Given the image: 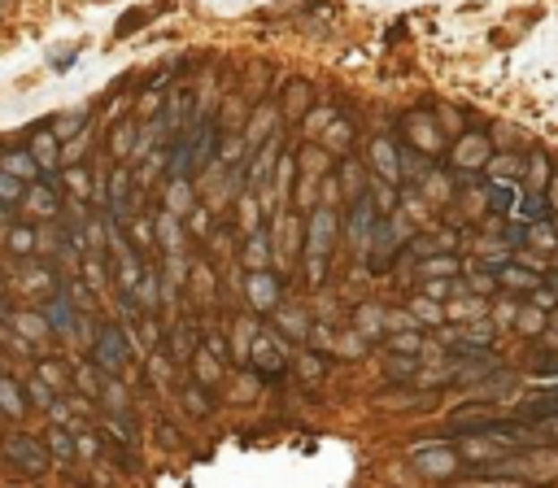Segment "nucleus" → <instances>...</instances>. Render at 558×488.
<instances>
[{"mask_svg": "<svg viewBox=\"0 0 558 488\" xmlns=\"http://www.w3.org/2000/svg\"><path fill=\"white\" fill-rule=\"evenodd\" d=\"M541 323H545V319H541L537 310H528V314H524V323H519V327H524V331H537Z\"/></svg>", "mask_w": 558, "mask_h": 488, "instance_id": "52", "label": "nucleus"}, {"mask_svg": "<svg viewBox=\"0 0 558 488\" xmlns=\"http://www.w3.org/2000/svg\"><path fill=\"white\" fill-rule=\"evenodd\" d=\"M331 244H336V214L331 210H314L310 223H305V253H310V279L314 284H323Z\"/></svg>", "mask_w": 558, "mask_h": 488, "instance_id": "1", "label": "nucleus"}, {"mask_svg": "<svg viewBox=\"0 0 558 488\" xmlns=\"http://www.w3.org/2000/svg\"><path fill=\"white\" fill-rule=\"evenodd\" d=\"M92 362H97L105 375H123L127 362H132V345L123 336L118 323H100L97 336H92Z\"/></svg>", "mask_w": 558, "mask_h": 488, "instance_id": "2", "label": "nucleus"}, {"mask_svg": "<svg viewBox=\"0 0 558 488\" xmlns=\"http://www.w3.org/2000/svg\"><path fill=\"white\" fill-rule=\"evenodd\" d=\"M123 227L132 231V240L140 244V249H153V244H158V240H153V227H149V223H132V218H127Z\"/></svg>", "mask_w": 558, "mask_h": 488, "instance_id": "41", "label": "nucleus"}, {"mask_svg": "<svg viewBox=\"0 0 558 488\" xmlns=\"http://www.w3.org/2000/svg\"><path fill=\"white\" fill-rule=\"evenodd\" d=\"M4 244H9V253H13V258H31L35 249H39V231L27 227V223H18V227H9Z\"/></svg>", "mask_w": 558, "mask_h": 488, "instance_id": "19", "label": "nucleus"}, {"mask_svg": "<svg viewBox=\"0 0 558 488\" xmlns=\"http://www.w3.org/2000/svg\"><path fill=\"white\" fill-rule=\"evenodd\" d=\"M554 327H558V319H554Z\"/></svg>", "mask_w": 558, "mask_h": 488, "instance_id": "56", "label": "nucleus"}, {"mask_svg": "<svg viewBox=\"0 0 558 488\" xmlns=\"http://www.w3.org/2000/svg\"><path fill=\"white\" fill-rule=\"evenodd\" d=\"M31 158L39 162V170H53V166L62 162V140H57V131H35Z\"/></svg>", "mask_w": 558, "mask_h": 488, "instance_id": "15", "label": "nucleus"}, {"mask_svg": "<svg viewBox=\"0 0 558 488\" xmlns=\"http://www.w3.org/2000/svg\"><path fill=\"white\" fill-rule=\"evenodd\" d=\"M153 240H158V249H162V253H184V231H179V214L162 210V214H158V223H153Z\"/></svg>", "mask_w": 558, "mask_h": 488, "instance_id": "11", "label": "nucleus"}, {"mask_svg": "<svg viewBox=\"0 0 558 488\" xmlns=\"http://www.w3.org/2000/svg\"><path fill=\"white\" fill-rule=\"evenodd\" d=\"M184 218H193V231H197V235H205V240H210V231H214V218H210L205 210H197V205H193V210H188Z\"/></svg>", "mask_w": 558, "mask_h": 488, "instance_id": "44", "label": "nucleus"}, {"mask_svg": "<svg viewBox=\"0 0 558 488\" xmlns=\"http://www.w3.org/2000/svg\"><path fill=\"white\" fill-rule=\"evenodd\" d=\"M53 397H57V389H53V384H44L39 375L27 384V401H31L35 410H48V406H53Z\"/></svg>", "mask_w": 558, "mask_h": 488, "instance_id": "35", "label": "nucleus"}, {"mask_svg": "<svg viewBox=\"0 0 558 488\" xmlns=\"http://www.w3.org/2000/svg\"><path fill=\"white\" fill-rule=\"evenodd\" d=\"M170 349H175L170 358L188 362V358H193V354H197V340H193V331H188V327H179V331L170 336Z\"/></svg>", "mask_w": 558, "mask_h": 488, "instance_id": "36", "label": "nucleus"}, {"mask_svg": "<svg viewBox=\"0 0 558 488\" xmlns=\"http://www.w3.org/2000/svg\"><path fill=\"white\" fill-rule=\"evenodd\" d=\"M375 166L384 170V179H389V184H397V162H393V149H389V140H380V144H375Z\"/></svg>", "mask_w": 558, "mask_h": 488, "instance_id": "38", "label": "nucleus"}, {"mask_svg": "<svg viewBox=\"0 0 558 488\" xmlns=\"http://www.w3.org/2000/svg\"><path fill=\"white\" fill-rule=\"evenodd\" d=\"M22 201H27L31 218H44V223L62 214V201H57V188H53V184H44V179H31V184H27V193H22Z\"/></svg>", "mask_w": 558, "mask_h": 488, "instance_id": "5", "label": "nucleus"}, {"mask_svg": "<svg viewBox=\"0 0 558 488\" xmlns=\"http://www.w3.org/2000/svg\"><path fill=\"white\" fill-rule=\"evenodd\" d=\"M135 123H118V127H114V135H109V153H114V158H132L135 153Z\"/></svg>", "mask_w": 558, "mask_h": 488, "instance_id": "26", "label": "nucleus"}, {"mask_svg": "<svg viewBox=\"0 0 558 488\" xmlns=\"http://www.w3.org/2000/svg\"><path fill=\"white\" fill-rule=\"evenodd\" d=\"M415 467L424 475H450L454 471V454L445 445H424V449H415Z\"/></svg>", "mask_w": 558, "mask_h": 488, "instance_id": "12", "label": "nucleus"}, {"mask_svg": "<svg viewBox=\"0 0 558 488\" xmlns=\"http://www.w3.org/2000/svg\"><path fill=\"white\" fill-rule=\"evenodd\" d=\"M70 193L83 196V201L97 196V188H92V170H88V166H70Z\"/></svg>", "mask_w": 558, "mask_h": 488, "instance_id": "33", "label": "nucleus"}, {"mask_svg": "<svg viewBox=\"0 0 558 488\" xmlns=\"http://www.w3.org/2000/svg\"><path fill=\"white\" fill-rule=\"evenodd\" d=\"M127 196H132V175H127V170H114V175H109V193H105V201H109V218H114L118 227L132 218V201H127Z\"/></svg>", "mask_w": 558, "mask_h": 488, "instance_id": "8", "label": "nucleus"}, {"mask_svg": "<svg viewBox=\"0 0 558 488\" xmlns=\"http://www.w3.org/2000/svg\"><path fill=\"white\" fill-rule=\"evenodd\" d=\"M149 375L158 380V389H170V358L166 354H149Z\"/></svg>", "mask_w": 558, "mask_h": 488, "instance_id": "39", "label": "nucleus"}, {"mask_svg": "<svg viewBox=\"0 0 558 488\" xmlns=\"http://www.w3.org/2000/svg\"><path fill=\"white\" fill-rule=\"evenodd\" d=\"M236 214H240V218H236V223H240V231H258L262 210H258V201H253V196H240V201H236Z\"/></svg>", "mask_w": 558, "mask_h": 488, "instance_id": "32", "label": "nucleus"}, {"mask_svg": "<svg viewBox=\"0 0 558 488\" xmlns=\"http://www.w3.org/2000/svg\"><path fill=\"white\" fill-rule=\"evenodd\" d=\"M340 179H345V193H349L354 201H358V196H362V170H358V166L349 162V166H345V175H340Z\"/></svg>", "mask_w": 558, "mask_h": 488, "instance_id": "45", "label": "nucleus"}, {"mask_svg": "<svg viewBox=\"0 0 558 488\" xmlns=\"http://www.w3.org/2000/svg\"><path fill=\"white\" fill-rule=\"evenodd\" d=\"M245 261H249V270H262L270 266V240H266V231H249V249H245Z\"/></svg>", "mask_w": 558, "mask_h": 488, "instance_id": "23", "label": "nucleus"}, {"mask_svg": "<svg viewBox=\"0 0 558 488\" xmlns=\"http://www.w3.org/2000/svg\"><path fill=\"white\" fill-rule=\"evenodd\" d=\"M345 135H349V127H345V123H336V127L328 131V140H323V144H328L331 153H340V149H345Z\"/></svg>", "mask_w": 558, "mask_h": 488, "instance_id": "47", "label": "nucleus"}, {"mask_svg": "<svg viewBox=\"0 0 558 488\" xmlns=\"http://www.w3.org/2000/svg\"><path fill=\"white\" fill-rule=\"evenodd\" d=\"M296 366H301V375H305V380H319V375H323V362L314 358V354H301Z\"/></svg>", "mask_w": 558, "mask_h": 488, "instance_id": "46", "label": "nucleus"}, {"mask_svg": "<svg viewBox=\"0 0 558 488\" xmlns=\"http://www.w3.org/2000/svg\"><path fill=\"white\" fill-rule=\"evenodd\" d=\"M253 319H236V331H231V358L245 362L249 358V349H253Z\"/></svg>", "mask_w": 558, "mask_h": 488, "instance_id": "24", "label": "nucleus"}, {"mask_svg": "<svg viewBox=\"0 0 558 488\" xmlns=\"http://www.w3.org/2000/svg\"><path fill=\"white\" fill-rule=\"evenodd\" d=\"M0 449H4V458H9L22 475H44V471L53 467L48 445H44V441H35L31 432H9V436L0 441Z\"/></svg>", "mask_w": 558, "mask_h": 488, "instance_id": "3", "label": "nucleus"}, {"mask_svg": "<svg viewBox=\"0 0 558 488\" xmlns=\"http://www.w3.org/2000/svg\"><path fill=\"white\" fill-rule=\"evenodd\" d=\"M279 327H284L288 336H310L305 310H296V305H279Z\"/></svg>", "mask_w": 558, "mask_h": 488, "instance_id": "29", "label": "nucleus"}, {"mask_svg": "<svg viewBox=\"0 0 558 488\" xmlns=\"http://www.w3.org/2000/svg\"><path fill=\"white\" fill-rule=\"evenodd\" d=\"M100 397H105V406H109V410H127V406H132V397H127V389H123V384H118L114 375H109V384L100 389Z\"/></svg>", "mask_w": 558, "mask_h": 488, "instance_id": "37", "label": "nucleus"}, {"mask_svg": "<svg viewBox=\"0 0 558 488\" xmlns=\"http://www.w3.org/2000/svg\"><path fill=\"white\" fill-rule=\"evenodd\" d=\"M502 279H506L511 288H537V275H528L519 266H502Z\"/></svg>", "mask_w": 558, "mask_h": 488, "instance_id": "40", "label": "nucleus"}, {"mask_svg": "<svg viewBox=\"0 0 558 488\" xmlns=\"http://www.w3.org/2000/svg\"><path fill=\"white\" fill-rule=\"evenodd\" d=\"M541 214H545V201H537V196L524 201V218H541Z\"/></svg>", "mask_w": 558, "mask_h": 488, "instance_id": "50", "label": "nucleus"}, {"mask_svg": "<svg viewBox=\"0 0 558 488\" xmlns=\"http://www.w3.org/2000/svg\"><path fill=\"white\" fill-rule=\"evenodd\" d=\"M270 131H275V109H270V105H262V109L253 114L249 131H245V144H249V149H258V144H262Z\"/></svg>", "mask_w": 558, "mask_h": 488, "instance_id": "21", "label": "nucleus"}, {"mask_svg": "<svg viewBox=\"0 0 558 488\" xmlns=\"http://www.w3.org/2000/svg\"><path fill=\"white\" fill-rule=\"evenodd\" d=\"M44 319H48V327L57 331V336H74V327H79V305L70 301V293H57L48 305H44Z\"/></svg>", "mask_w": 558, "mask_h": 488, "instance_id": "7", "label": "nucleus"}, {"mask_svg": "<svg viewBox=\"0 0 558 488\" xmlns=\"http://www.w3.org/2000/svg\"><path fill=\"white\" fill-rule=\"evenodd\" d=\"M44 445H48V458H53V462H62V467L79 462V441H74V432H70L66 424H53V427H48Z\"/></svg>", "mask_w": 558, "mask_h": 488, "instance_id": "10", "label": "nucleus"}, {"mask_svg": "<svg viewBox=\"0 0 558 488\" xmlns=\"http://www.w3.org/2000/svg\"><path fill=\"white\" fill-rule=\"evenodd\" d=\"M249 153V144H245V135H219V158L214 162H223V166H236L240 158Z\"/></svg>", "mask_w": 558, "mask_h": 488, "instance_id": "27", "label": "nucleus"}, {"mask_svg": "<svg viewBox=\"0 0 558 488\" xmlns=\"http://www.w3.org/2000/svg\"><path fill=\"white\" fill-rule=\"evenodd\" d=\"M184 406H188L193 415H210V397L201 392V384L197 389H184Z\"/></svg>", "mask_w": 558, "mask_h": 488, "instance_id": "42", "label": "nucleus"}, {"mask_svg": "<svg viewBox=\"0 0 558 488\" xmlns=\"http://www.w3.org/2000/svg\"><path fill=\"white\" fill-rule=\"evenodd\" d=\"M415 345H419L415 336H397V340H393V349H397V354H401V349H415Z\"/></svg>", "mask_w": 558, "mask_h": 488, "instance_id": "53", "label": "nucleus"}, {"mask_svg": "<svg viewBox=\"0 0 558 488\" xmlns=\"http://www.w3.org/2000/svg\"><path fill=\"white\" fill-rule=\"evenodd\" d=\"M550 293H558V275H550Z\"/></svg>", "mask_w": 558, "mask_h": 488, "instance_id": "54", "label": "nucleus"}, {"mask_svg": "<svg viewBox=\"0 0 558 488\" xmlns=\"http://www.w3.org/2000/svg\"><path fill=\"white\" fill-rule=\"evenodd\" d=\"M27 406H31V401H27V389L13 384V380L0 371V410H4L9 419H27Z\"/></svg>", "mask_w": 558, "mask_h": 488, "instance_id": "14", "label": "nucleus"}, {"mask_svg": "<svg viewBox=\"0 0 558 488\" xmlns=\"http://www.w3.org/2000/svg\"><path fill=\"white\" fill-rule=\"evenodd\" d=\"M13 319V331L18 336H27V340H44L53 327H48V319H44V310H22V314H9Z\"/></svg>", "mask_w": 558, "mask_h": 488, "instance_id": "18", "label": "nucleus"}, {"mask_svg": "<svg viewBox=\"0 0 558 488\" xmlns=\"http://www.w3.org/2000/svg\"><path fill=\"white\" fill-rule=\"evenodd\" d=\"M279 144H284L279 131H270L262 144H258V158L249 162V184H266V179H270V170H275V162H279Z\"/></svg>", "mask_w": 558, "mask_h": 488, "instance_id": "9", "label": "nucleus"}, {"mask_svg": "<svg viewBox=\"0 0 558 488\" xmlns=\"http://www.w3.org/2000/svg\"><path fill=\"white\" fill-rule=\"evenodd\" d=\"M22 193H27V179H18L13 170H0V201L13 205V201H22Z\"/></svg>", "mask_w": 558, "mask_h": 488, "instance_id": "34", "label": "nucleus"}, {"mask_svg": "<svg viewBox=\"0 0 558 488\" xmlns=\"http://www.w3.org/2000/svg\"><path fill=\"white\" fill-rule=\"evenodd\" d=\"M83 284L92 293L109 288V266H105V249H83Z\"/></svg>", "mask_w": 558, "mask_h": 488, "instance_id": "16", "label": "nucleus"}, {"mask_svg": "<svg viewBox=\"0 0 558 488\" xmlns=\"http://www.w3.org/2000/svg\"><path fill=\"white\" fill-rule=\"evenodd\" d=\"M245 293H249V301H253L258 310H275V305H279V293H284V284H279V279L262 266V270H253V275L245 279Z\"/></svg>", "mask_w": 558, "mask_h": 488, "instance_id": "6", "label": "nucleus"}, {"mask_svg": "<svg viewBox=\"0 0 558 488\" xmlns=\"http://www.w3.org/2000/svg\"><path fill=\"white\" fill-rule=\"evenodd\" d=\"M35 375H39L44 384H53L57 392L70 389V371H66V366H57V362H39V366H35Z\"/></svg>", "mask_w": 558, "mask_h": 488, "instance_id": "31", "label": "nucleus"}, {"mask_svg": "<svg viewBox=\"0 0 558 488\" xmlns=\"http://www.w3.org/2000/svg\"><path fill=\"white\" fill-rule=\"evenodd\" d=\"M79 127H83V114H74V118H57V123H53V131H57V135H74Z\"/></svg>", "mask_w": 558, "mask_h": 488, "instance_id": "49", "label": "nucleus"}, {"mask_svg": "<svg viewBox=\"0 0 558 488\" xmlns=\"http://www.w3.org/2000/svg\"><path fill=\"white\" fill-rule=\"evenodd\" d=\"M140 275H144V270H140V261L132 258V249H123V253H118V284H123V293H135Z\"/></svg>", "mask_w": 558, "mask_h": 488, "instance_id": "28", "label": "nucleus"}, {"mask_svg": "<svg viewBox=\"0 0 558 488\" xmlns=\"http://www.w3.org/2000/svg\"><path fill=\"white\" fill-rule=\"evenodd\" d=\"M0 166H4V170H13V175H18V179H27V184L39 179V162L31 158V149H27V153H0Z\"/></svg>", "mask_w": 558, "mask_h": 488, "instance_id": "22", "label": "nucleus"}, {"mask_svg": "<svg viewBox=\"0 0 558 488\" xmlns=\"http://www.w3.org/2000/svg\"><path fill=\"white\" fill-rule=\"evenodd\" d=\"M305 100H310V88H305L301 79H293L288 92H284V105H288L284 114H288V118H301V114H305Z\"/></svg>", "mask_w": 558, "mask_h": 488, "instance_id": "30", "label": "nucleus"}, {"mask_svg": "<svg viewBox=\"0 0 558 488\" xmlns=\"http://www.w3.org/2000/svg\"><path fill=\"white\" fill-rule=\"evenodd\" d=\"M415 314H424V323H436V305H432V301H419Z\"/></svg>", "mask_w": 558, "mask_h": 488, "instance_id": "51", "label": "nucleus"}, {"mask_svg": "<svg viewBox=\"0 0 558 488\" xmlns=\"http://www.w3.org/2000/svg\"><path fill=\"white\" fill-rule=\"evenodd\" d=\"M249 362H253L262 375H284V366H288V345H284L275 331H262V336H253Z\"/></svg>", "mask_w": 558, "mask_h": 488, "instance_id": "4", "label": "nucleus"}, {"mask_svg": "<svg viewBox=\"0 0 558 488\" xmlns=\"http://www.w3.org/2000/svg\"><path fill=\"white\" fill-rule=\"evenodd\" d=\"M74 389L83 392V397H100V389H105V371H100L97 362H92V366H74Z\"/></svg>", "mask_w": 558, "mask_h": 488, "instance_id": "25", "label": "nucleus"}, {"mask_svg": "<svg viewBox=\"0 0 558 488\" xmlns=\"http://www.w3.org/2000/svg\"><path fill=\"white\" fill-rule=\"evenodd\" d=\"M74 441H79V458H88V462H92V458L100 454V441H97V436H74Z\"/></svg>", "mask_w": 558, "mask_h": 488, "instance_id": "48", "label": "nucleus"}, {"mask_svg": "<svg viewBox=\"0 0 558 488\" xmlns=\"http://www.w3.org/2000/svg\"><path fill=\"white\" fill-rule=\"evenodd\" d=\"M358 327H362V331H380V327H384V314H380L375 305H362V310H358Z\"/></svg>", "mask_w": 558, "mask_h": 488, "instance_id": "43", "label": "nucleus"}, {"mask_svg": "<svg viewBox=\"0 0 558 488\" xmlns=\"http://www.w3.org/2000/svg\"><path fill=\"white\" fill-rule=\"evenodd\" d=\"M0 293H4V275H0Z\"/></svg>", "mask_w": 558, "mask_h": 488, "instance_id": "55", "label": "nucleus"}, {"mask_svg": "<svg viewBox=\"0 0 558 488\" xmlns=\"http://www.w3.org/2000/svg\"><path fill=\"white\" fill-rule=\"evenodd\" d=\"M519 419H528V424H545V419H558V392L528 397L524 406H519Z\"/></svg>", "mask_w": 558, "mask_h": 488, "instance_id": "17", "label": "nucleus"}, {"mask_svg": "<svg viewBox=\"0 0 558 488\" xmlns=\"http://www.w3.org/2000/svg\"><path fill=\"white\" fill-rule=\"evenodd\" d=\"M193 371H197V384H201V389H214V384L223 380V358H219L210 345H201L197 354H193Z\"/></svg>", "mask_w": 558, "mask_h": 488, "instance_id": "13", "label": "nucleus"}, {"mask_svg": "<svg viewBox=\"0 0 558 488\" xmlns=\"http://www.w3.org/2000/svg\"><path fill=\"white\" fill-rule=\"evenodd\" d=\"M166 210L179 214V218L193 210V184H188V175H175V184L166 188Z\"/></svg>", "mask_w": 558, "mask_h": 488, "instance_id": "20", "label": "nucleus"}]
</instances>
